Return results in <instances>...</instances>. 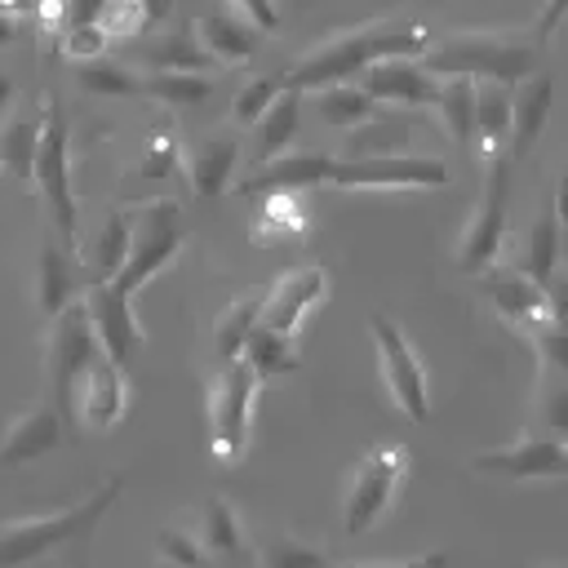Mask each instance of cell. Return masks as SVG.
<instances>
[{
	"label": "cell",
	"instance_id": "obj_1",
	"mask_svg": "<svg viewBox=\"0 0 568 568\" xmlns=\"http://www.w3.org/2000/svg\"><path fill=\"white\" fill-rule=\"evenodd\" d=\"M426 49H430V40H426V31L417 22L377 18V22H359V27L333 31L324 44H315L311 53H302L284 71V84L288 89H302V93H315V89H328V84H346V80L364 75L377 62L417 58Z\"/></svg>",
	"mask_w": 568,
	"mask_h": 568
},
{
	"label": "cell",
	"instance_id": "obj_2",
	"mask_svg": "<svg viewBox=\"0 0 568 568\" xmlns=\"http://www.w3.org/2000/svg\"><path fill=\"white\" fill-rule=\"evenodd\" d=\"M124 479L111 475L106 484H98L89 497L71 501V506H58V510H44V515H18V519H4L0 524V568H31L40 559H49L53 550L89 537L102 515L115 506Z\"/></svg>",
	"mask_w": 568,
	"mask_h": 568
},
{
	"label": "cell",
	"instance_id": "obj_3",
	"mask_svg": "<svg viewBox=\"0 0 568 568\" xmlns=\"http://www.w3.org/2000/svg\"><path fill=\"white\" fill-rule=\"evenodd\" d=\"M532 62H537V44L524 40L519 31H497V27L453 31L439 44H430L426 58H422V67L435 80L466 75L475 84L479 80H493V84H506V89H515L519 80H528L532 75Z\"/></svg>",
	"mask_w": 568,
	"mask_h": 568
},
{
	"label": "cell",
	"instance_id": "obj_4",
	"mask_svg": "<svg viewBox=\"0 0 568 568\" xmlns=\"http://www.w3.org/2000/svg\"><path fill=\"white\" fill-rule=\"evenodd\" d=\"M31 178L44 195V209L58 226V240L75 253L80 200H75V178H71V124H67L58 93H44V106H40V142H36V173Z\"/></svg>",
	"mask_w": 568,
	"mask_h": 568
},
{
	"label": "cell",
	"instance_id": "obj_5",
	"mask_svg": "<svg viewBox=\"0 0 568 568\" xmlns=\"http://www.w3.org/2000/svg\"><path fill=\"white\" fill-rule=\"evenodd\" d=\"M257 386L262 377L244 359L217 364V377L209 386V453L217 466H235L248 453Z\"/></svg>",
	"mask_w": 568,
	"mask_h": 568
},
{
	"label": "cell",
	"instance_id": "obj_6",
	"mask_svg": "<svg viewBox=\"0 0 568 568\" xmlns=\"http://www.w3.org/2000/svg\"><path fill=\"white\" fill-rule=\"evenodd\" d=\"M186 240V222H182V209L173 200H151L138 209L133 217V240H129V257L120 266V275L111 280V288L120 297L133 302L138 288H146L182 248Z\"/></svg>",
	"mask_w": 568,
	"mask_h": 568
},
{
	"label": "cell",
	"instance_id": "obj_7",
	"mask_svg": "<svg viewBox=\"0 0 568 568\" xmlns=\"http://www.w3.org/2000/svg\"><path fill=\"white\" fill-rule=\"evenodd\" d=\"M408 475V448L404 444H377L364 453V462L355 466L346 497H342V532L346 537H364L390 506L395 493Z\"/></svg>",
	"mask_w": 568,
	"mask_h": 568
},
{
	"label": "cell",
	"instance_id": "obj_8",
	"mask_svg": "<svg viewBox=\"0 0 568 568\" xmlns=\"http://www.w3.org/2000/svg\"><path fill=\"white\" fill-rule=\"evenodd\" d=\"M102 355L98 337H93V324H89V306L84 297L75 306H67L58 320H49V342H44V368H49V395H53V408L62 417L75 413V386L84 377V368Z\"/></svg>",
	"mask_w": 568,
	"mask_h": 568
},
{
	"label": "cell",
	"instance_id": "obj_9",
	"mask_svg": "<svg viewBox=\"0 0 568 568\" xmlns=\"http://www.w3.org/2000/svg\"><path fill=\"white\" fill-rule=\"evenodd\" d=\"M342 191H439L448 186V164L435 155H337L333 182Z\"/></svg>",
	"mask_w": 568,
	"mask_h": 568
},
{
	"label": "cell",
	"instance_id": "obj_10",
	"mask_svg": "<svg viewBox=\"0 0 568 568\" xmlns=\"http://www.w3.org/2000/svg\"><path fill=\"white\" fill-rule=\"evenodd\" d=\"M506 204H510V160L488 155L484 191H479L475 213H470V222L462 231V244H457V266L466 275H479L497 262V253L506 244Z\"/></svg>",
	"mask_w": 568,
	"mask_h": 568
},
{
	"label": "cell",
	"instance_id": "obj_11",
	"mask_svg": "<svg viewBox=\"0 0 568 568\" xmlns=\"http://www.w3.org/2000/svg\"><path fill=\"white\" fill-rule=\"evenodd\" d=\"M373 346H377V364H382V382L390 390V399L399 404V413L408 422H426L430 417V390H426V364L413 351V342L404 337V328L390 315H373L368 320Z\"/></svg>",
	"mask_w": 568,
	"mask_h": 568
},
{
	"label": "cell",
	"instance_id": "obj_12",
	"mask_svg": "<svg viewBox=\"0 0 568 568\" xmlns=\"http://www.w3.org/2000/svg\"><path fill=\"white\" fill-rule=\"evenodd\" d=\"M470 470L493 479H568V444L550 435H519L506 448H484L470 457Z\"/></svg>",
	"mask_w": 568,
	"mask_h": 568
},
{
	"label": "cell",
	"instance_id": "obj_13",
	"mask_svg": "<svg viewBox=\"0 0 568 568\" xmlns=\"http://www.w3.org/2000/svg\"><path fill=\"white\" fill-rule=\"evenodd\" d=\"M328 297V271L324 266H293L284 275H275V284L262 293L257 306V324L284 337H297L302 320Z\"/></svg>",
	"mask_w": 568,
	"mask_h": 568
},
{
	"label": "cell",
	"instance_id": "obj_14",
	"mask_svg": "<svg viewBox=\"0 0 568 568\" xmlns=\"http://www.w3.org/2000/svg\"><path fill=\"white\" fill-rule=\"evenodd\" d=\"M475 284H479V293L488 297V306H493L510 328H519V333H528V337H532L541 324H550L546 288H541V284H532L524 271L493 262L488 271H479V275H475Z\"/></svg>",
	"mask_w": 568,
	"mask_h": 568
},
{
	"label": "cell",
	"instance_id": "obj_15",
	"mask_svg": "<svg viewBox=\"0 0 568 568\" xmlns=\"http://www.w3.org/2000/svg\"><path fill=\"white\" fill-rule=\"evenodd\" d=\"M337 169V155L328 151H284L280 160L253 169L244 182H235L240 195H275V191H306V186H328Z\"/></svg>",
	"mask_w": 568,
	"mask_h": 568
},
{
	"label": "cell",
	"instance_id": "obj_16",
	"mask_svg": "<svg viewBox=\"0 0 568 568\" xmlns=\"http://www.w3.org/2000/svg\"><path fill=\"white\" fill-rule=\"evenodd\" d=\"M84 306H89V324H93V337H98L102 355L124 368L133 359V351L142 346V324L133 315V302L120 297L111 284H93L84 293Z\"/></svg>",
	"mask_w": 568,
	"mask_h": 568
},
{
	"label": "cell",
	"instance_id": "obj_17",
	"mask_svg": "<svg viewBox=\"0 0 568 568\" xmlns=\"http://www.w3.org/2000/svg\"><path fill=\"white\" fill-rule=\"evenodd\" d=\"M129 408V386H124V368L106 355H98L80 386H75V417L80 426H93V430H111Z\"/></svg>",
	"mask_w": 568,
	"mask_h": 568
},
{
	"label": "cell",
	"instance_id": "obj_18",
	"mask_svg": "<svg viewBox=\"0 0 568 568\" xmlns=\"http://www.w3.org/2000/svg\"><path fill=\"white\" fill-rule=\"evenodd\" d=\"M67 435V417L53 404H31L9 417L4 439H0V466H22L36 457H49Z\"/></svg>",
	"mask_w": 568,
	"mask_h": 568
},
{
	"label": "cell",
	"instance_id": "obj_19",
	"mask_svg": "<svg viewBox=\"0 0 568 568\" xmlns=\"http://www.w3.org/2000/svg\"><path fill=\"white\" fill-rule=\"evenodd\" d=\"M359 89L382 106H430L435 93H439V80L417 62V58H390V62H377L364 71Z\"/></svg>",
	"mask_w": 568,
	"mask_h": 568
},
{
	"label": "cell",
	"instance_id": "obj_20",
	"mask_svg": "<svg viewBox=\"0 0 568 568\" xmlns=\"http://www.w3.org/2000/svg\"><path fill=\"white\" fill-rule=\"evenodd\" d=\"M75 302H80V262L62 240L44 235L36 253V306L44 320H58Z\"/></svg>",
	"mask_w": 568,
	"mask_h": 568
},
{
	"label": "cell",
	"instance_id": "obj_21",
	"mask_svg": "<svg viewBox=\"0 0 568 568\" xmlns=\"http://www.w3.org/2000/svg\"><path fill=\"white\" fill-rule=\"evenodd\" d=\"M550 102H555L550 75H528V80H519L510 89V138H506L510 142V151H506L510 164L528 160L532 146L541 142L546 120H550Z\"/></svg>",
	"mask_w": 568,
	"mask_h": 568
},
{
	"label": "cell",
	"instance_id": "obj_22",
	"mask_svg": "<svg viewBox=\"0 0 568 568\" xmlns=\"http://www.w3.org/2000/svg\"><path fill=\"white\" fill-rule=\"evenodd\" d=\"M235 164H240V138L231 129H213L204 133L200 142H191V155H186V178H191V191L200 200H213L231 186L235 178Z\"/></svg>",
	"mask_w": 568,
	"mask_h": 568
},
{
	"label": "cell",
	"instance_id": "obj_23",
	"mask_svg": "<svg viewBox=\"0 0 568 568\" xmlns=\"http://www.w3.org/2000/svg\"><path fill=\"white\" fill-rule=\"evenodd\" d=\"M129 58L142 62L146 71H195V75L217 71V62H213V58L204 53V44L195 40V27H169V31H155L151 40L133 44Z\"/></svg>",
	"mask_w": 568,
	"mask_h": 568
},
{
	"label": "cell",
	"instance_id": "obj_24",
	"mask_svg": "<svg viewBox=\"0 0 568 568\" xmlns=\"http://www.w3.org/2000/svg\"><path fill=\"white\" fill-rule=\"evenodd\" d=\"M559 253H564V226H559V217H555V204L546 200V209L528 222V231L519 235V244H515V271H524L532 284H550V275L559 271Z\"/></svg>",
	"mask_w": 568,
	"mask_h": 568
},
{
	"label": "cell",
	"instance_id": "obj_25",
	"mask_svg": "<svg viewBox=\"0 0 568 568\" xmlns=\"http://www.w3.org/2000/svg\"><path fill=\"white\" fill-rule=\"evenodd\" d=\"M297 124H302V89H288L266 106V115L253 124V146H248V160L253 169L280 160L284 151H293V138H297Z\"/></svg>",
	"mask_w": 568,
	"mask_h": 568
},
{
	"label": "cell",
	"instance_id": "obj_26",
	"mask_svg": "<svg viewBox=\"0 0 568 568\" xmlns=\"http://www.w3.org/2000/svg\"><path fill=\"white\" fill-rule=\"evenodd\" d=\"M195 27V40L204 44V53L217 62V67H235V62H248L262 44V31L244 18H231V13H204L191 22Z\"/></svg>",
	"mask_w": 568,
	"mask_h": 568
},
{
	"label": "cell",
	"instance_id": "obj_27",
	"mask_svg": "<svg viewBox=\"0 0 568 568\" xmlns=\"http://www.w3.org/2000/svg\"><path fill=\"white\" fill-rule=\"evenodd\" d=\"M195 541L204 546V555L213 559H244V528H240V515L231 510L226 497H209L195 515Z\"/></svg>",
	"mask_w": 568,
	"mask_h": 568
},
{
	"label": "cell",
	"instance_id": "obj_28",
	"mask_svg": "<svg viewBox=\"0 0 568 568\" xmlns=\"http://www.w3.org/2000/svg\"><path fill=\"white\" fill-rule=\"evenodd\" d=\"M315 115L328 124V129H364L382 115V106L355 84H328V89H315Z\"/></svg>",
	"mask_w": 568,
	"mask_h": 568
},
{
	"label": "cell",
	"instance_id": "obj_29",
	"mask_svg": "<svg viewBox=\"0 0 568 568\" xmlns=\"http://www.w3.org/2000/svg\"><path fill=\"white\" fill-rule=\"evenodd\" d=\"M36 142H40V106L31 111H13L0 129V173L31 182L36 173Z\"/></svg>",
	"mask_w": 568,
	"mask_h": 568
},
{
	"label": "cell",
	"instance_id": "obj_30",
	"mask_svg": "<svg viewBox=\"0 0 568 568\" xmlns=\"http://www.w3.org/2000/svg\"><path fill=\"white\" fill-rule=\"evenodd\" d=\"M142 98L169 106V111H186L213 98V80L195 75V71H146L142 75Z\"/></svg>",
	"mask_w": 568,
	"mask_h": 568
},
{
	"label": "cell",
	"instance_id": "obj_31",
	"mask_svg": "<svg viewBox=\"0 0 568 568\" xmlns=\"http://www.w3.org/2000/svg\"><path fill=\"white\" fill-rule=\"evenodd\" d=\"M240 359L266 382V377H284V373H297L302 368V359H297V342L293 337H284V333H271V328H253L248 333V342H244V351H240Z\"/></svg>",
	"mask_w": 568,
	"mask_h": 568
},
{
	"label": "cell",
	"instance_id": "obj_32",
	"mask_svg": "<svg viewBox=\"0 0 568 568\" xmlns=\"http://www.w3.org/2000/svg\"><path fill=\"white\" fill-rule=\"evenodd\" d=\"M439 111V124L453 142H470L475 138V80L466 75H448L439 80V93L430 102Z\"/></svg>",
	"mask_w": 568,
	"mask_h": 568
},
{
	"label": "cell",
	"instance_id": "obj_33",
	"mask_svg": "<svg viewBox=\"0 0 568 568\" xmlns=\"http://www.w3.org/2000/svg\"><path fill=\"white\" fill-rule=\"evenodd\" d=\"M475 138L484 142L488 155H497V146L510 138V89L479 80L475 84Z\"/></svg>",
	"mask_w": 568,
	"mask_h": 568
},
{
	"label": "cell",
	"instance_id": "obj_34",
	"mask_svg": "<svg viewBox=\"0 0 568 568\" xmlns=\"http://www.w3.org/2000/svg\"><path fill=\"white\" fill-rule=\"evenodd\" d=\"M75 80L84 93H98V98H142V75H133L120 58H89V62H75Z\"/></svg>",
	"mask_w": 568,
	"mask_h": 568
},
{
	"label": "cell",
	"instance_id": "obj_35",
	"mask_svg": "<svg viewBox=\"0 0 568 568\" xmlns=\"http://www.w3.org/2000/svg\"><path fill=\"white\" fill-rule=\"evenodd\" d=\"M257 306H262V297H240V302H231V306L213 320V355H217V364L240 359L248 333L257 328Z\"/></svg>",
	"mask_w": 568,
	"mask_h": 568
},
{
	"label": "cell",
	"instance_id": "obj_36",
	"mask_svg": "<svg viewBox=\"0 0 568 568\" xmlns=\"http://www.w3.org/2000/svg\"><path fill=\"white\" fill-rule=\"evenodd\" d=\"M129 240H133V217L129 213H111L106 226L98 231L93 248H89V262H93V275L98 284H111L129 257Z\"/></svg>",
	"mask_w": 568,
	"mask_h": 568
},
{
	"label": "cell",
	"instance_id": "obj_37",
	"mask_svg": "<svg viewBox=\"0 0 568 568\" xmlns=\"http://www.w3.org/2000/svg\"><path fill=\"white\" fill-rule=\"evenodd\" d=\"M257 564L262 568H333V559L320 546H311L302 537H288V532L262 537L257 541Z\"/></svg>",
	"mask_w": 568,
	"mask_h": 568
},
{
	"label": "cell",
	"instance_id": "obj_38",
	"mask_svg": "<svg viewBox=\"0 0 568 568\" xmlns=\"http://www.w3.org/2000/svg\"><path fill=\"white\" fill-rule=\"evenodd\" d=\"M537 422L546 426L550 439L568 444V377L564 373L541 368V377H537Z\"/></svg>",
	"mask_w": 568,
	"mask_h": 568
},
{
	"label": "cell",
	"instance_id": "obj_39",
	"mask_svg": "<svg viewBox=\"0 0 568 568\" xmlns=\"http://www.w3.org/2000/svg\"><path fill=\"white\" fill-rule=\"evenodd\" d=\"M280 93H284V75H253V80L231 98V124H235V129H253Z\"/></svg>",
	"mask_w": 568,
	"mask_h": 568
},
{
	"label": "cell",
	"instance_id": "obj_40",
	"mask_svg": "<svg viewBox=\"0 0 568 568\" xmlns=\"http://www.w3.org/2000/svg\"><path fill=\"white\" fill-rule=\"evenodd\" d=\"M302 226H306V209L297 204V195H288V191L266 195V209L257 222L262 240H288V235H302Z\"/></svg>",
	"mask_w": 568,
	"mask_h": 568
},
{
	"label": "cell",
	"instance_id": "obj_41",
	"mask_svg": "<svg viewBox=\"0 0 568 568\" xmlns=\"http://www.w3.org/2000/svg\"><path fill=\"white\" fill-rule=\"evenodd\" d=\"M155 559L169 568H204V546L195 541V532L186 528H160L155 532Z\"/></svg>",
	"mask_w": 568,
	"mask_h": 568
},
{
	"label": "cell",
	"instance_id": "obj_42",
	"mask_svg": "<svg viewBox=\"0 0 568 568\" xmlns=\"http://www.w3.org/2000/svg\"><path fill=\"white\" fill-rule=\"evenodd\" d=\"M173 164H178V133H173V129H155V133L142 142L138 173H142V178H169Z\"/></svg>",
	"mask_w": 568,
	"mask_h": 568
},
{
	"label": "cell",
	"instance_id": "obj_43",
	"mask_svg": "<svg viewBox=\"0 0 568 568\" xmlns=\"http://www.w3.org/2000/svg\"><path fill=\"white\" fill-rule=\"evenodd\" d=\"M532 346H537V355H541V368L568 377V333H564V328L541 324V328L532 333Z\"/></svg>",
	"mask_w": 568,
	"mask_h": 568
},
{
	"label": "cell",
	"instance_id": "obj_44",
	"mask_svg": "<svg viewBox=\"0 0 568 568\" xmlns=\"http://www.w3.org/2000/svg\"><path fill=\"white\" fill-rule=\"evenodd\" d=\"M546 311H550V324L568 333V275H550V284H546Z\"/></svg>",
	"mask_w": 568,
	"mask_h": 568
},
{
	"label": "cell",
	"instance_id": "obj_45",
	"mask_svg": "<svg viewBox=\"0 0 568 568\" xmlns=\"http://www.w3.org/2000/svg\"><path fill=\"white\" fill-rule=\"evenodd\" d=\"M559 22H568V0H541L537 27H532V44H546V40L555 36Z\"/></svg>",
	"mask_w": 568,
	"mask_h": 568
},
{
	"label": "cell",
	"instance_id": "obj_46",
	"mask_svg": "<svg viewBox=\"0 0 568 568\" xmlns=\"http://www.w3.org/2000/svg\"><path fill=\"white\" fill-rule=\"evenodd\" d=\"M240 13H244V22H253L257 31H275L280 27V9H275V0H231Z\"/></svg>",
	"mask_w": 568,
	"mask_h": 568
},
{
	"label": "cell",
	"instance_id": "obj_47",
	"mask_svg": "<svg viewBox=\"0 0 568 568\" xmlns=\"http://www.w3.org/2000/svg\"><path fill=\"white\" fill-rule=\"evenodd\" d=\"M102 9H106V0H67V27L62 31H71V27H102Z\"/></svg>",
	"mask_w": 568,
	"mask_h": 568
},
{
	"label": "cell",
	"instance_id": "obj_48",
	"mask_svg": "<svg viewBox=\"0 0 568 568\" xmlns=\"http://www.w3.org/2000/svg\"><path fill=\"white\" fill-rule=\"evenodd\" d=\"M359 568H448V555H417V559H395V564H359Z\"/></svg>",
	"mask_w": 568,
	"mask_h": 568
},
{
	"label": "cell",
	"instance_id": "obj_49",
	"mask_svg": "<svg viewBox=\"0 0 568 568\" xmlns=\"http://www.w3.org/2000/svg\"><path fill=\"white\" fill-rule=\"evenodd\" d=\"M138 9H142V22H146V27H160V22L178 9V0H138Z\"/></svg>",
	"mask_w": 568,
	"mask_h": 568
},
{
	"label": "cell",
	"instance_id": "obj_50",
	"mask_svg": "<svg viewBox=\"0 0 568 568\" xmlns=\"http://www.w3.org/2000/svg\"><path fill=\"white\" fill-rule=\"evenodd\" d=\"M555 217H559V226L568 231V173H559V182H555Z\"/></svg>",
	"mask_w": 568,
	"mask_h": 568
},
{
	"label": "cell",
	"instance_id": "obj_51",
	"mask_svg": "<svg viewBox=\"0 0 568 568\" xmlns=\"http://www.w3.org/2000/svg\"><path fill=\"white\" fill-rule=\"evenodd\" d=\"M13 36H18V18L0 9V49H4V44H13Z\"/></svg>",
	"mask_w": 568,
	"mask_h": 568
},
{
	"label": "cell",
	"instance_id": "obj_52",
	"mask_svg": "<svg viewBox=\"0 0 568 568\" xmlns=\"http://www.w3.org/2000/svg\"><path fill=\"white\" fill-rule=\"evenodd\" d=\"M9 102H13V75L0 71V111H9Z\"/></svg>",
	"mask_w": 568,
	"mask_h": 568
},
{
	"label": "cell",
	"instance_id": "obj_53",
	"mask_svg": "<svg viewBox=\"0 0 568 568\" xmlns=\"http://www.w3.org/2000/svg\"><path fill=\"white\" fill-rule=\"evenodd\" d=\"M426 4H435V0H426Z\"/></svg>",
	"mask_w": 568,
	"mask_h": 568
},
{
	"label": "cell",
	"instance_id": "obj_54",
	"mask_svg": "<svg viewBox=\"0 0 568 568\" xmlns=\"http://www.w3.org/2000/svg\"><path fill=\"white\" fill-rule=\"evenodd\" d=\"M75 568H84V564H75Z\"/></svg>",
	"mask_w": 568,
	"mask_h": 568
}]
</instances>
